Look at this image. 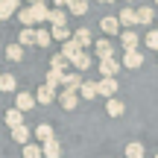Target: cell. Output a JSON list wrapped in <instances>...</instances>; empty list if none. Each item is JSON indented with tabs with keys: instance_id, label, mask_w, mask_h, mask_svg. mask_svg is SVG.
I'll return each mask as SVG.
<instances>
[{
	"instance_id": "1",
	"label": "cell",
	"mask_w": 158,
	"mask_h": 158,
	"mask_svg": "<svg viewBox=\"0 0 158 158\" xmlns=\"http://www.w3.org/2000/svg\"><path fill=\"white\" fill-rule=\"evenodd\" d=\"M94 53H97V59H100V62L114 59V44H111L108 38H97V41H94Z\"/></svg>"
},
{
	"instance_id": "2",
	"label": "cell",
	"mask_w": 158,
	"mask_h": 158,
	"mask_svg": "<svg viewBox=\"0 0 158 158\" xmlns=\"http://www.w3.org/2000/svg\"><path fill=\"white\" fill-rule=\"evenodd\" d=\"M35 106H38V102H35L32 94H27V91H18V94H15V108H18V111L27 114V111H32Z\"/></svg>"
},
{
	"instance_id": "3",
	"label": "cell",
	"mask_w": 158,
	"mask_h": 158,
	"mask_svg": "<svg viewBox=\"0 0 158 158\" xmlns=\"http://www.w3.org/2000/svg\"><path fill=\"white\" fill-rule=\"evenodd\" d=\"M97 88H100V97H106V100H114L120 91V82L117 79H100L97 82Z\"/></svg>"
},
{
	"instance_id": "4",
	"label": "cell",
	"mask_w": 158,
	"mask_h": 158,
	"mask_svg": "<svg viewBox=\"0 0 158 158\" xmlns=\"http://www.w3.org/2000/svg\"><path fill=\"white\" fill-rule=\"evenodd\" d=\"M138 41H141V35H138L135 29H123V32H120V44H123V53L138 50Z\"/></svg>"
},
{
	"instance_id": "5",
	"label": "cell",
	"mask_w": 158,
	"mask_h": 158,
	"mask_svg": "<svg viewBox=\"0 0 158 158\" xmlns=\"http://www.w3.org/2000/svg\"><path fill=\"white\" fill-rule=\"evenodd\" d=\"M82 82H85V79H82V73H76V70H68V73H64V79H62L64 91H73V94L82 88Z\"/></svg>"
},
{
	"instance_id": "6",
	"label": "cell",
	"mask_w": 158,
	"mask_h": 158,
	"mask_svg": "<svg viewBox=\"0 0 158 158\" xmlns=\"http://www.w3.org/2000/svg\"><path fill=\"white\" fill-rule=\"evenodd\" d=\"M117 21H120V27L132 29V27L138 23V12L132 9V6H123V9H120V15H117Z\"/></svg>"
},
{
	"instance_id": "7",
	"label": "cell",
	"mask_w": 158,
	"mask_h": 158,
	"mask_svg": "<svg viewBox=\"0 0 158 158\" xmlns=\"http://www.w3.org/2000/svg\"><path fill=\"white\" fill-rule=\"evenodd\" d=\"M120 64H123V62H117V59H106V62H100L102 79H114V76H117V70H120Z\"/></svg>"
},
{
	"instance_id": "8",
	"label": "cell",
	"mask_w": 158,
	"mask_h": 158,
	"mask_svg": "<svg viewBox=\"0 0 158 158\" xmlns=\"http://www.w3.org/2000/svg\"><path fill=\"white\" fill-rule=\"evenodd\" d=\"M53 100H56V88H50V85H41V88L35 91V102H38V106H50Z\"/></svg>"
},
{
	"instance_id": "9",
	"label": "cell",
	"mask_w": 158,
	"mask_h": 158,
	"mask_svg": "<svg viewBox=\"0 0 158 158\" xmlns=\"http://www.w3.org/2000/svg\"><path fill=\"white\" fill-rule=\"evenodd\" d=\"M59 106H62L64 111H73V108H79V97L73 91H62V94H59Z\"/></svg>"
},
{
	"instance_id": "10",
	"label": "cell",
	"mask_w": 158,
	"mask_h": 158,
	"mask_svg": "<svg viewBox=\"0 0 158 158\" xmlns=\"http://www.w3.org/2000/svg\"><path fill=\"white\" fill-rule=\"evenodd\" d=\"M141 64H143V53H141V50L123 53V68H129V70H138Z\"/></svg>"
},
{
	"instance_id": "11",
	"label": "cell",
	"mask_w": 158,
	"mask_h": 158,
	"mask_svg": "<svg viewBox=\"0 0 158 158\" xmlns=\"http://www.w3.org/2000/svg\"><path fill=\"white\" fill-rule=\"evenodd\" d=\"M12 141L21 143V147L32 143V129H27V126H18V129H12Z\"/></svg>"
},
{
	"instance_id": "12",
	"label": "cell",
	"mask_w": 158,
	"mask_h": 158,
	"mask_svg": "<svg viewBox=\"0 0 158 158\" xmlns=\"http://www.w3.org/2000/svg\"><path fill=\"white\" fill-rule=\"evenodd\" d=\"M79 53H82V47H79V41H76V38H70V41H64V44H62V56L68 59V62H73Z\"/></svg>"
},
{
	"instance_id": "13",
	"label": "cell",
	"mask_w": 158,
	"mask_h": 158,
	"mask_svg": "<svg viewBox=\"0 0 158 158\" xmlns=\"http://www.w3.org/2000/svg\"><path fill=\"white\" fill-rule=\"evenodd\" d=\"M21 0H0V15H3V21L6 18H12V15H18V9H21Z\"/></svg>"
},
{
	"instance_id": "14",
	"label": "cell",
	"mask_w": 158,
	"mask_h": 158,
	"mask_svg": "<svg viewBox=\"0 0 158 158\" xmlns=\"http://www.w3.org/2000/svg\"><path fill=\"white\" fill-rule=\"evenodd\" d=\"M15 18H18V21H21V27H27V29H32V23H35V15H32V6H21Z\"/></svg>"
},
{
	"instance_id": "15",
	"label": "cell",
	"mask_w": 158,
	"mask_h": 158,
	"mask_svg": "<svg viewBox=\"0 0 158 158\" xmlns=\"http://www.w3.org/2000/svg\"><path fill=\"white\" fill-rule=\"evenodd\" d=\"M41 152H44V158H62V143L53 138V141L41 143Z\"/></svg>"
},
{
	"instance_id": "16",
	"label": "cell",
	"mask_w": 158,
	"mask_h": 158,
	"mask_svg": "<svg viewBox=\"0 0 158 158\" xmlns=\"http://www.w3.org/2000/svg\"><path fill=\"white\" fill-rule=\"evenodd\" d=\"M3 120H6V126H9V129H18V126H23V111L9 108V111L3 114Z\"/></svg>"
},
{
	"instance_id": "17",
	"label": "cell",
	"mask_w": 158,
	"mask_h": 158,
	"mask_svg": "<svg viewBox=\"0 0 158 158\" xmlns=\"http://www.w3.org/2000/svg\"><path fill=\"white\" fill-rule=\"evenodd\" d=\"M138 12V23H141V27H149V23L155 21V9L152 6H141V9H135Z\"/></svg>"
},
{
	"instance_id": "18",
	"label": "cell",
	"mask_w": 158,
	"mask_h": 158,
	"mask_svg": "<svg viewBox=\"0 0 158 158\" xmlns=\"http://www.w3.org/2000/svg\"><path fill=\"white\" fill-rule=\"evenodd\" d=\"M102 32L106 35H117L120 32V21H117V15H108V18H102Z\"/></svg>"
},
{
	"instance_id": "19",
	"label": "cell",
	"mask_w": 158,
	"mask_h": 158,
	"mask_svg": "<svg viewBox=\"0 0 158 158\" xmlns=\"http://www.w3.org/2000/svg\"><path fill=\"white\" fill-rule=\"evenodd\" d=\"M32 135L38 138L41 143H47V141H53V138H56V135H53V126H50V123H41V126H35V129H32Z\"/></svg>"
},
{
	"instance_id": "20",
	"label": "cell",
	"mask_w": 158,
	"mask_h": 158,
	"mask_svg": "<svg viewBox=\"0 0 158 158\" xmlns=\"http://www.w3.org/2000/svg\"><path fill=\"white\" fill-rule=\"evenodd\" d=\"M70 64H73V70H76V73L88 70V68H91V53H88V50H82V53H79V56L73 59V62H70Z\"/></svg>"
},
{
	"instance_id": "21",
	"label": "cell",
	"mask_w": 158,
	"mask_h": 158,
	"mask_svg": "<svg viewBox=\"0 0 158 158\" xmlns=\"http://www.w3.org/2000/svg\"><path fill=\"white\" fill-rule=\"evenodd\" d=\"M70 62L62 56V53H56V56H50V70H59V73H68Z\"/></svg>"
},
{
	"instance_id": "22",
	"label": "cell",
	"mask_w": 158,
	"mask_h": 158,
	"mask_svg": "<svg viewBox=\"0 0 158 158\" xmlns=\"http://www.w3.org/2000/svg\"><path fill=\"white\" fill-rule=\"evenodd\" d=\"M73 38L79 41V47H82V50H88V47L94 44V38H91V29H85V27H79V29H76Z\"/></svg>"
},
{
	"instance_id": "23",
	"label": "cell",
	"mask_w": 158,
	"mask_h": 158,
	"mask_svg": "<svg viewBox=\"0 0 158 158\" xmlns=\"http://www.w3.org/2000/svg\"><path fill=\"white\" fill-rule=\"evenodd\" d=\"M50 27H68V12L64 9H50Z\"/></svg>"
},
{
	"instance_id": "24",
	"label": "cell",
	"mask_w": 158,
	"mask_h": 158,
	"mask_svg": "<svg viewBox=\"0 0 158 158\" xmlns=\"http://www.w3.org/2000/svg\"><path fill=\"white\" fill-rule=\"evenodd\" d=\"M123 111H126V106H123V102L117 100V97L106 102V114H108V117H120V114H123Z\"/></svg>"
},
{
	"instance_id": "25",
	"label": "cell",
	"mask_w": 158,
	"mask_h": 158,
	"mask_svg": "<svg viewBox=\"0 0 158 158\" xmlns=\"http://www.w3.org/2000/svg\"><path fill=\"white\" fill-rule=\"evenodd\" d=\"M18 44H21V47H32L35 44V29L21 27V32H18Z\"/></svg>"
},
{
	"instance_id": "26",
	"label": "cell",
	"mask_w": 158,
	"mask_h": 158,
	"mask_svg": "<svg viewBox=\"0 0 158 158\" xmlns=\"http://www.w3.org/2000/svg\"><path fill=\"white\" fill-rule=\"evenodd\" d=\"M3 56L9 59V62H23V47H21V44H9V47L3 50Z\"/></svg>"
},
{
	"instance_id": "27",
	"label": "cell",
	"mask_w": 158,
	"mask_h": 158,
	"mask_svg": "<svg viewBox=\"0 0 158 158\" xmlns=\"http://www.w3.org/2000/svg\"><path fill=\"white\" fill-rule=\"evenodd\" d=\"M18 88V79L12 76V73H0V91L3 94H12V91Z\"/></svg>"
},
{
	"instance_id": "28",
	"label": "cell",
	"mask_w": 158,
	"mask_h": 158,
	"mask_svg": "<svg viewBox=\"0 0 158 158\" xmlns=\"http://www.w3.org/2000/svg\"><path fill=\"white\" fill-rule=\"evenodd\" d=\"M143 155H147V149H143V143H141V141L126 143V158H143Z\"/></svg>"
},
{
	"instance_id": "29",
	"label": "cell",
	"mask_w": 158,
	"mask_h": 158,
	"mask_svg": "<svg viewBox=\"0 0 158 158\" xmlns=\"http://www.w3.org/2000/svg\"><path fill=\"white\" fill-rule=\"evenodd\" d=\"M50 35H53V41H62V44H64V41H70V38H73L68 27H50Z\"/></svg>"
},
{
	"instance_id": "30",
	"label": "cell",
	"mask_w": 158,
	"mask_h": 158,
	"mask_svg": "<svg viewBox=\"0 0 158 158\" xmlns=\"http://www.w3.org/2000/svg\"><path fill=\"white\" fill-rule=\"evenodd\" d=\"M50 41H53L50 29H35V47H50Z\"/></svg>"
},
{
	"instance_id": "31",
	"label": "cell",
	"mask_w": 158,
	"mask_h": 158,
	"mask_svg": "<svg viewBox=\"0 0 158 158\" xmlns=\"http://www.w3.org/2000/svg\"><path fill=\"white\" fill-rule=\"evenodd\" d=\"M32 15H35V23H44V21H50V9H47L44 3L32 6Z\"/></svg>"
},
{
	"instance_id": "32",
	"label": "cell",
	"mask_w": 158,
	"mask_h": 158,
	"mask_svg": "<svg viewBox=\"0 0 158 158\" xmlns=\"http://www.w3.org/2000/svg\"><path fill=\"white\" fill-rule=\"evenodd\" d=\"M79 94H82L85 100H94V97L100 94V88H97V82H82V88H79Z\"/></svg>"
},
{
	"instance_id": "33",
	"label": "cell",
	"mask_w": 158,
	"mask_h": 158,
	"mask_svg": "<svg viewBox=\"0 0 158 158\" xmlns=\"http://www.w3.org/2000/svg\"><path fill=\"white\" fill-rule=\"evenodd\" d=\"M68 12H70V15H85V12H88V0H73V3H70L68 6Z\"/></svg>"
},
{
	"instance_id": "34",
	"label": "cell",
	"mask_w": 158,
	"mask_h": 158,
	"mask_svg": "<svg viewBox=\"0 0 158 158\" xmlns=\"http://www.w3.org/2000/svg\"><path fill=\"white\" fill-rule=\"evenodd\" d=\"M23 158H44V152H41L38 143H27L23 147Z\"/></svg>"
},
{
	"instance_id": "35",
	"label": "cell",
	"mask_w": 158,
	"mask_h": 158,
	"mask_svg": "<svg viewBox=\"0 0 158 158\" xmlns=\"http://www.w3.org/2000/svg\"><path fill=\"white\" fill-rule=\"evenodd\" d=\"M62 79H64V73H59V70H47V82L44 85L56 88V85H62Z\"/></svg>"
},
{
	"instance_id": "36",
	"label": "cell",
	"mask_w": 158,
	"mask_h": 158,
	"mask_svg": "<svg viewBox=\"0 0 158 158\" xmlns=\"http://www.w3.org/2000/svg\"><path fill=\"white\" fill-rule=\"evenodd\" d=\"M143 44H147L149 50H158V29H149V32L143 35Z\"/></svg>"
},
{
	"instance_id": "37",
	"label": "cell",
	"mask_w": 158,
	"mask_h": 158,
	"mask_svg": "<svg viewBox=\"0 0 158 158\" xmlns=\"http://www.w3.org/2000/svg\"><path fill=\"white\" fill-rule=\"evenodd\" d=\"M70 3H73V0H56V9L59 6H70Z\"/></svg>"
},
{
	"instance_id": "38",
	"label": "cell",
	"mask_w": 158,
	"mask_h": 158,
	"mask_svg": "<svg viewBox=\"0 0 158 158\" xmlns=\"http://www.w3.org/2000/svg\"><path fill=\"white\" fill-rule=\"evenodd\" d=\"M38 3H44V0H27V6H38Z\"/></svg>"
},
{
	"instance_id": "39",
	"label": "cell",
	"mask_w": 158,
	"mask_h": 158,
	"mask_svg": "<svg viewBox=\"0 0 158 158\" xmlns=\"http://www.w3.org/2000/svg\"><path fill=\"white\" fill-rule=\"evenodd\" d=\"M100 3H114V0H100Z\"/></svg>"
},
{
	"instance_id": "40",
	"label": "cell",
	"mask_w": 158,
	"mask_h": 158,
	"mask_svg": "<svg viewBox=\"0 0 158 158\" xmlns=\"http://www.w3.org/2000/svg\"><path fill=\"white\" fill-rule=\"evenodd\" d=\"M123 3H135V0H123Z\"/></svg>"
},
{
	"instance_id": "41",
	"label": "cell",
	"mask_w": 158,
	"mask_h": 158,
	"mask_svg": "<svg viewBox=\"0 0 158 158\" xmlns=\"http://www.w3.org/2000/svg\"><path fill=\"white\" fill-rule=\"evenodd\" d=\"M0 21H3V15H0Z\"/></svg>"
},
{
	"instance_id": "42",
	"label": "cell",
	"mask_w": 158,
	"mask_h": 158,
	"mask_svg": "<svg viewBox=\"0 0 158 158\" xmlns=\"http://www.w3.org/2000/svg\"><path fill=\"white\" fill-rule=\"evenodd\" d=\"M155 6H158V0H155Z\"/></svg>"
},
{
	"instance_id": "43",
	"label": "cell",
	"mask_w": 158,
	"mask_h": 158,
	"mask_svg": "<svg viewBox=\"0 0 158 158\" xmlns=\"http://www.w3.org/2000/svg\"><path fill=\"white\" fill-rule=\"evenodd\" d=\"M155 158H158V152H155Z\"/></svg>"
},
{
	"instance_id": "44",
	"label": "cell",
	"mask_w": 158,
	"mask_h": 158,
	"mask_svg": "<svg viewBox=\"0 0 158 158\" xmlns=\"http://www.w3.org/2000/svg\"><path fill=\"white\" fill-rule=\"evenodd\" d=\"M155 29H158V27H155Z\"/></svg>"
}]
</instances>
